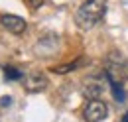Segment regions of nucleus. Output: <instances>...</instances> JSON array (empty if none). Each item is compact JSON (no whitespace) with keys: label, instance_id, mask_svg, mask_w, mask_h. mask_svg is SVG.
Segmentation results:
<instances>
[{"label":"nucleus","instance_id":"obj_8","mask_svg":"<svg viewBox=\"0 0 128 122\" xmlns=\"http://www.w3.org/2000/svg\"><path fill=\"white\" fill-rule=\"evenodd\" d=\"M4 73H6V79H10V81H18V79H22V73H20L18 69H14V67H6Z\"/></svg>","mask_w":128,"mask_h":122},{"label":"nucleus","instance_id":"obj_4","mask_svg":"<svg viewBox=\"0 0 128 122\" xmlns=\"http://www.w3.org/2000/svg\"><path fill=\"white\" fill-rule=\"evenodd\" d=\"M0 22H2V26H4L6 30L12 32V34H24L26 28H28L26 20L20 18V16H14V14H4L0 18Z\"/></svg>","mask_w":128,"mask_h":122},{"label":"nucleus","instance_id":"obj_5","mask_svg":"<svg viewBox=\"0 0 128 122\" xmlns=\"http://www.w3.org/2000/svg\"><path fill=\"white\" fill-rule=\"evenodd\" d=\"M24 87L28 92H40L48 87V79L42 73H32V75L24 77Z\"/></svg>","mask_w":128,"mask_h":122},{"label":"nucleus","instance_id":"obj_9","mask_svg":"<svg viewBox=\"0 0 128 122\" xmlns=\"http://www.w3.org/2000/svg\"><path fill=\"white\" fill-rule=\"evenodd\" d=\"M83 61H75V63H71V65H61V67H55L53 71L55 73H67V71H73V69H77Z\"/></svg>","mask_w":128,"mask_h":122},{"label":"nucleus","instance_id":"obj_12","mask_svg":"<svg viewBox=\"0 0 128 122\" xmlns=\"http://www.w3.org/2000/svg\"><path fill=\"white\" fill-rule=\"evenodd\" d=\"M122 122H128V112L124 114V116H122Z\"/></svg>","mask_w":128,"mask_h":122},{"label":"nucleus","instance_id":"obj_3","mask_svg":"<svg viewBox=\"0 0 128 122\" xmlns=\"http://www.w3.org/2000/svg\"><path fill=\"white\" fill-rule=\"evenodd\" d=\"M106 114H108V108L100 98H91L87 102V106H85L87 122H100L102 118H106Z\"/></svg>","mask_w":128,"mask_h":122},{"label":"nucleus","instance_id":"obj_1","mask_svg":"<svg viewBox=\"0 0 128 122\" xmlns=\"http://www.w3.org/2000/svg\"><path fill=\"white\" fill-rule=\"evenodd\" d=\"M104 12H106V0H87L79 6L75 14V24L81 30H91L102 20Z\"/></svg>","mask_w":128,"mask_h":122},{"label":"nucleus","instance_id":"obj_11","mask_svg":"<svg viewBox=\"0 0 128 122\" xmlns=\"http://www.w3.org/2000/svg\"><path fill=\"white\" fill-rule=\"evenodd\" d=\"M10 102H12V98H10V96H2V98H0V106H8Z\"/></svg>","mask_w":128,"mask_h":122},{"label":"nucleus","instance_id":"obj_10","mask_svg":"<svg viewBox=\"0 0 128 122\" xmlns=\"http://www.w3.org/2000/svg\"><path fill=\"white\" fill-rule=\"evenodd\" d=\"M28 4H30L32 10H36V8H40V6L44 4V0H28Z\"/></svg>","mask_w":128,"mask_h":122},{"label":"nucleus","instance_id":"obj_6","mask_svg":"<svg viewBox=\"0 0 128 122\" xmlns=\"http://www.w3.org/2000/svg\"><path fill=\"white\" fill-rule=\"evenodd\" d=\"M100 91H102V87H100L98 83L87 81V85H85V94H87V96H91V98H98Z\"/></svg>","mask_w":128,"mask_h":122},{"label":"nucleus","instance_id":"obj_2","mask_svg":"<svg viewBox=\"0 0 128 122\" xmlns=\"http://www.w3.org/2000/svg\"><path fill=\"white\" fill-rule=\"evenodd\" d=\"M104 69H106V77L108 81H114V83H124L128 79V63L126 59L112 51L110 55L106 57V63H104Z\"/></svg>","mask_w":128,"mask_h":122},{"label":"nucleus","instance_id":"obj_7","mask_svg":"<svg viewBox=\"0 0 128 122\" xmlns=\"http://www.w3.org/2000/svg\"><path fill=\"white\" fill-rule=\"evenodd\" d=\"M110 87H112V94H114V98H116L118 102H124L126 94H124V91H122V83H114V81H110Z\"/></svg>","mask_w":128,"mask_h":122}]
</instances>
